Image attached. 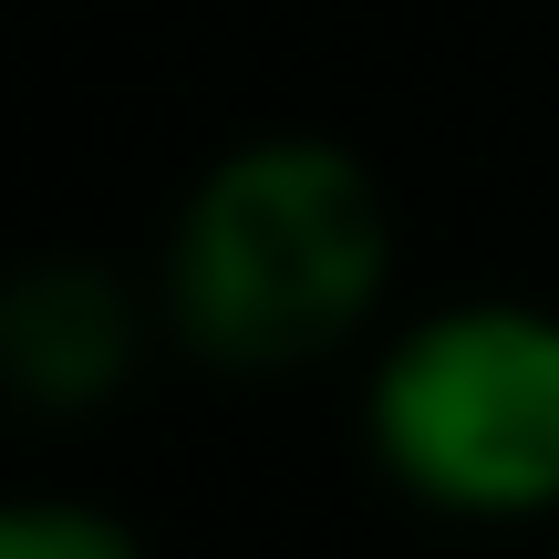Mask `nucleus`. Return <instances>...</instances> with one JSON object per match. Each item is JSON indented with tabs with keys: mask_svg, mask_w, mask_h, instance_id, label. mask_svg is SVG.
<instances>
[{
	"mask_svg": "<svg viewBox=\"0 0 559 559\" xmlns=\"http://www.w3.org/2000/svg\"><path fill=\"white\" fill-rule=\"evenodd\" d=\"M394 290V198L373 156L311 124L239 135L187 177L156 249V321L218 373H300L353 353Z\"/></svg>",
	"mask_w": 559,
	"mask_h": 559,
	"instance_id": "1",
	"label": "nucleus"
},
{
	"mask_svg": "<svg viewBox=\"0 0 559 559\" xmlns=\"http://www.w3.org/2000/svg\"><path fill=\"white\" fill-rule=\"evenodd\" d=\"M362 445L425 519H559V300L477 290L394 321L362 362Z\"/></svg>",
	"mask_w": 559,
	"mask_h": 559,
	"instance_id": "2",
	"label": "nucleus"
},
{
	"mask_svg": "<svg viewBox=\"0 0 559 559\" xmlns=\"http://www.w3.org/2000/svg\"><path fill=\"white\" fill-rule=\"evenodd\" d=\"M156 332V290L115 280L104 260H21L0 280V394L21 415L83 425L135 383Z\"/></svg>",
	"mask_w": 559,
	"mask_h": 559,
	"instance_id": "3",
	"label": "nucleus"
},
{
	"mask_svg": "<svg viewBox=\"0 0 559 559\" xmlns=\"http://www.w3.org/2000/svg\"><path fill=\"white\" fill-rule=\"evenodd\" d=\"M0 559H145V539L73 487H0Z\"/></svg>",
	"mask_w": 559,
	"mask_h": 559,
	"instance_id": "4",
	"label": "nucleus"
}]
</instances>
